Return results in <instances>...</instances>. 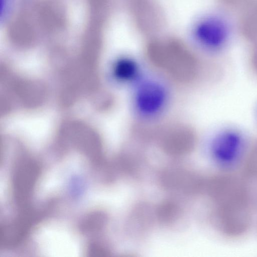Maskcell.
Here are the masks:
<instances>
[{
    "instance_id": "obj_1",
    "label": "cell",
    "mask_w": 257,
    "mask_h": 257,
    "mask_svg": "<svg viewBox=\"0 0 257 257\" xmlns=\"http://www.w3.org/2000/svg\"><path fill=\"white\" fill-rule=\"evenodd\" d=\"M218 227L223 234L237 237L248 229L252 217L250 193L246 184L235 176H218L212 184Z\"/></svg>"
},
{
    "instance_id": "obj_2",
    "label": "cell",
    "mask_w": 257,
    "mask_h": 257,
    "mask_svg": "<svg viewBox=\"0 0 257 257\" xmlns=\"http://www.w3.org/2000/svg\"><path fill=\"white\" fill-rule=\"evenodd\" d=\"M131 88L132 108L141 121L155 120L168 109L171 91L168 85L162 79L145 74Z\"/></svg>"
},
{
    "instance_id": "obj_3",
    "label": "cell",
    "mask_w": 257,
    "mask_h": 257,
    "mask_svg": "<svg viewBox=\"0 0 257 257\" xmlns=\"http://www.w3.org/2000/svg\"><path fill=\"white\" fill-rule=\"evenodd\" d=\"M245 150L243 135L237 130H225L212 140L210 152L216 162L224 169H231L240 161Z\"/></svg>"
},
{
    "instance_id": "obj_4",
    "label": "cell",
    "mask_w": 257,
    "mask_h": 257,
    "mask_svg": "<svg viewBox=\"0 0 257 257\" xmlns=\"http://www.w3.org/2000/svg\"><path fill=\"white\" fill-rule=\"evenodd\" d=\"M112 75L115 81L121 85H135L145 75L140 63L128 56L117 59L112 65Z\"/></svg>"
},
{
    "instance_id": "obj_5",
    "label": "cell",
    "mask_w": 257,
    "mask_h": 257,
    "mask_svg": "<svg viewBox=\"0 0 257 257\" xmlns=\"http://www.w3.org/2000/svg\"><path fill=\"white\" fill-rule=\"evenodd\" d=\"M244 174L247 178L257 179V141L251 145L246 156Z\"/></svg>"
},
{
    "instance_id": "obj_6",
    "label": "cell",
    "mask_w": 257,
    "mask_h": 257,
    "mask_svg": "<svg viewBox=\"0 0 257 257\" xmlns=\"http://www.w3.org/2000/svg\"><path fill=\"white\" fill-rule=\"evenodd\" d=\"M251 64L253 69L257 73V54L252 57L251 60Z\"/></svg>"
}]
</instances>
